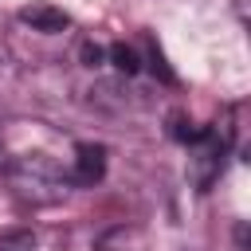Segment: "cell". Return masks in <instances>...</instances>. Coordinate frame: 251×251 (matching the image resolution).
<instances>
[{"mask_svg": "<svg viewBox=\"0 0 251 251\" xmlns=\"http://www.w3.org/2000/svg\"><path fill=\"white\" fill-rule=\"evenodd\" d=\"M4 176L12 184V192L24 200V204H35V208H47V204H59L71 188V173L59 169L55 157L47 153H20L4 165Z\"/></svg>", "mask_w": 251, "mask_h": 251, "instance_id": "1", "label": "cell"}, {"mask_svg": "<svg viewBox=\"0 0 251 251\" xmlns=\"http://www.w3.org/2000/svg\"><path fill=\"white\" fill-rule=\"evenodd\" d=\"M20 24H27L31 31H43V35H59L71 27V16L47 0H35V4H24L20 8Z\"/></svg>", "mask_w": 251, "mask_h": 251, "instance_id": "2", "label": "cell"}, {"mask_svg": "<svg viewBox=\"0 0 251 251\" xmlns=\"http://www.w3.org/2000/svg\"><path fill=\"white\" fill-rule=\"evenodd\" d=\"M106 176V149L102 145H78L75 149V169H71V184H98Z\"/></svg>", "mask_w": 251, "mask_h": 251, "instance_id": "3", "label": "cell"}, {"mask_svg": "<svg viewBox=\"0 0 251 251\" xmlns=\"http://www.w3.org/2000/svg\"><path fill=\"white\" fill-rule=\"evenodd\" d=\"M110 63H114L122 75H137V71H141V55H137L133 47H126V43H114V47H110Z\"/></svg>", "mask_w": 251, "mask_h": 251, "instance_id": "4", "label": "cell"}, {"mask_svg": "<svg viewBox=\"0 0 251 251\" xmlns=\"http://www.w3.org/2000/svg\"><path fill=\"white\" fill-rule=\"evenodd\" d=\"M0 251H35V235L27 227H16V231L0 235Z\"/></svg>", "mask_w": 251, "mask_h": 251, "instance_id": "5", "label": "cell"}, {"mask_svg": "<svg viewBox=\"0 0 251 251\" xmlns=\"http://www.w3.org/2000/svg\"><path fill=\"white\" fill-rule=\"evenodd\" d=\"M149 63H153V75H161V78H165V82H173V71H169V67H165V59H161V51H157V47H153V51H149Z\"/></svg>", "mask_w": 251, "mask_h": 251, "instance_id": "6", "label": "cell"}, {"mask_svg": "<svg viewBox=\"0 0 251 251\" xmlns=\"http://www.w3.org/2000/svg\"><path fill=\"white\" fill-rule=\"evenodd\" d=\"M82 59H86V67H102L106 51H102V47H94V43H86V47H82Z\"/></svg>", "mask_w": 251, "mask_h": 251, "instance_id": "7", "label": "cell"}]
</instances>
